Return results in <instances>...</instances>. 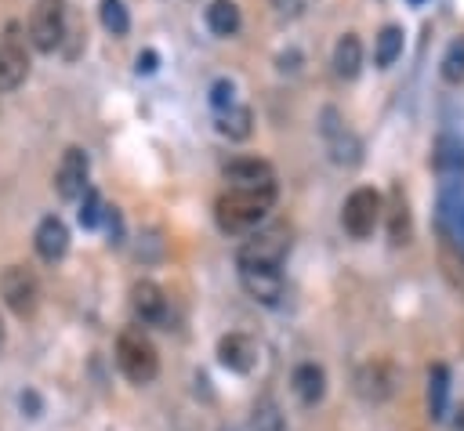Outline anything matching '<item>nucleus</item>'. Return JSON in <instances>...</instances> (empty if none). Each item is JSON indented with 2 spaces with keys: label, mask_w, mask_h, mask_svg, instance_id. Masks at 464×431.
I'll list each match as a JSON object with an SVG mask.
<instances>
[{
  "label": "nucleus",
  "mask_w": 464,
  "mask_h": 431,
  "mask_svg": "<svg viewBox=\"0 0 464 431\" xmlns=\"http://www.w3.org/2000/svg\"><path fill=\"white\" fill-rule=\"evenodd\" d=\"M334 72L341 80H355L362 72V40L355 33H344L334 43Z\"/></svg>",
  "instance_id": "nucleus-19"
},
{
  "label": "nucleus",
  "mask_w": 464,
  "mask_h": 431,
  "mask_svg": "<svg viewBox=\"0 0 464 431\" xmlns=\"http://www.w3.org/2000/svg\"><path fill=\"white\" fill-rule=\"evenodd\" d=\"M402 43H406L402 25H384V29L377 33V40H373V65H377V69L395 65V58L402 54Z\"/></svg>",
  "instance_id": "nucleus-20"
},
{
  "label": "nucleus",
  "mask_w": 464,
  "mask_h": 431,
  "mask_svg": "<svg viewBox=\"0 0 464 431\" xmlns=\"http://www.w3.org/2000/svg\"><path fill=\"white\" fill-rule=\"evenodd\" d=\"M218 130H221L225 138H232V141H243V138H250V130H254V112L236 101V105H228L225 112H218Z\"/></svg>",
  "instance_id": "nucleus-22"
},
{
  "label": "nucleus",
  "mask_w": 464,
  "mask_h": 431,
  "mask_svg": "<svg viewBox=\"0 0 464 431\" xmlns=\"http://www.w3.org/2000/svg\"><path fill=\"white\" fill-rule=\"evenodd\" d=\"M439 72H442V80L453 83V87L464 83V33L450 40V47H446V54H442V62H439Z\"/></svg>",
  "instance_id": "nucleus-23"
},
{
  "label": "nucleus",
  "mask_w": 464,
  "mask_h": 431,
  "mask_svg": "<svg viewBox=\"0 0 464 431\" xmlns=\"http://www.w3.org/2000/svg\"><path fill=\"white\" fill-rule=\"evenodd\" d=\"M439 257H442V268H446V275L453 279V286L464 293V257L453 250L450 235H442V250H439Z\"/></svg>",
  "instance_id": "nucleus-26"
},
{
  "label": "nucleus",
  "mask_w": 464,
  "mask_h": 431,
  "mask_svg": "<svg viewBox=\"0 0 464 431\" xmlns=\"http://www.w3.org/2000/svg\"><path fill=\"white\" fill-rule=\"evenodd\" d=\"M286 254H290V228L286 225H268V228H257L236 250V268H272V272H283Z\"/></svg>",
  "instance_id": "nucleus-2"
},
{
  "label": "nucleus",
  "mask_w": 464,
  "mask_h": 431,
  "mask_svg": "<svg viewBox=\"0 0 464 431\" xmlns=\"http://www.w3.org/2000/svg\"><path fill=\"white\" fill-rule=\"evenodd\" d=\"M218 362L239 377H246L257 366V340L246 333H225L218 340Z\"/></svg>",
  "instance_id": "nucleus-13"
},
{
  "label": "nucleus",
  "mask_w": 464,
  "mask_h": 431,
  "mask_svg": "<svg viewBox=\"0 0 464 431\" xmlns=\"http://www.w3.org/2000/svg\"><path fill=\"white\" fill-rule=\"evenodd\" d=\"M250 427H254V431H286V427H283V413H279V406H276L272 398H261V402L254 406Z\"/></svg>",
  "instance_id": "nucleus-25"
},
{
  "label": "nucleus",
  "mask_w": 464,
  "mask_h": 431,
  "mask_svg": "<svg viewBox=\"0 0 464 431\" xmlns=\"http://www.w3.org/2000/svg\"><path fill=\"white\" fill-rule=\"evenodd\" d=\"M239 272V283L243 290L261 301V304H276L283 297V272H272V268H236Z\"/></svg>",
  "instance_id": "nucleus-15"
},
{
  "label": "nucleus",
  "mask_w": 464,
  "mask_h": 431,
  "mask_svg": "<svg viewBox=\"0 0 464 431\" xmlns=\"http://www.w3.org/2000/svg\"><path fill=\"white\" fill-rule=\"evenodd\" d=\"M460 232H464V206H460Z\"/></svg>",
  "instance_id": "nucleus-33"
},
{
  "label": "nucleus",
  "mask_w": 464,
  "mask_h": 431,
  "mask_svg": "<svg viewBox=\"0 0 464 431\" xmlns=\"http://www.w3.org/2000/svg\"><path fill=\"white\" fill-rule=\"evenodd\" d=\"M102 25H105L112 36H127V29H130V14H127L123 0H102Z\"/></svg>",
  "instance_id": "nucleus-24"
},
{
  "label": "nucleus",
  "mask_w": 464,
  "mask_h": 431,
  "mask_svg": "<svg viewBox=\"0 0 464 431\" xmlns=\"http://www.w3.org/2000/svg\"><path fill=\"white\" fill-rule=\"evenodd\" d=\"M392 391H395V369H392L388 362L373 359V362H362V366L355 369V395H359L362 402L377 406V402L392 398Z\"/></svg>",
  "instance_id": "nucleus-11"
},
{
  "label": "nucleus",
  "mask_w": 464,
  "mask_h": 431,
  "mask_svg": "<svg viewBox=\"0 0 464 431\" xmlns=\"http://www.w3.org/2000/svg\"><path fill=\"white\" fill-rule=\"evenodd\" d=\"M29 72V54H25V36L18 22H7L0 36V91H11L25 80Z\"/></svg>",
  "instance_id": "nucleus-7"
},
{
  "label": "nucleus",
  "mask_w": 464,
  "mask_h": 431,
  "mask_svg": "<svg viewBox=\"0 0 464 431\" xmlns=\"http://www.w3.org/2000/svg\"><path fill=\"white\" fill-rule=\"evenodd\" d=\"M116 366L130 384H152L160 377L156 344L141 330H123L116 337Z\"/></svg>",
  "instance_id": "nucleus-3"
},
{
  "label": "nucleus",
  "mask_w": 464,
  "mask_h": 431,
  "mask_svg": "<svg viewBox=\"0 0 464 431\" xmlns=\"http://www.w3.org/2000/svg\"><path fill=\"white\" fill-rule=\"evenodd\" d=\"M207 25H210L214 36H236L239 25H243V14H239V7L232 0H214L207 7Z\"/></svg>",
  "instance_id": "nucleus-21"
},
{
  "label": "nucleus",
  "mask_w": 464,
  "mask_h": 431,
  "mask_svg": "<svg viewBox=\"0 0 464 431\" xmlns=\"http://www.w3.org/2000/svg\"><path fill=\"white\" fill-rule=\"evenodd\" d=\"M410 235V214L406 203H395V217H392V243H406Z\"/></svg>",
  "instance_id": "nucleus-29"
},
{
  "label": "nucleus",
  "mask_w": 464,
  "mask_h": 431,
  "mask_svg": "<svg viewBox=\"0 0 464 431\" xmlns=\"http://www.w3.org/2000/svg\"><path fill=\"white\" fill-rule=\"evenodd\" d=\"M290 388H294V395H297V402L301 406H319L323 402V395H326V373H323V366H315V362H301V366H294V373H290Z\"/></svg>",
  "instance_id": "nucleus-16"
},
{
  "label": "nucleus",
  "mask_w": 464,
  "mask_h": 431,
  "mask_svg": "<svg viewBox=\"0 0 464 431\" xmlns=\"http://www.w3.org/2000/svg\"><path fill=\"white\" fill-rule=\"evenodd\" d=\"M424 398H428V420L442 424L446 413H450V366L435 362L428 369V391H424Z\"/></svg>",
  "instance_id": "nucleus-17"
},
{
  "label": "nucleus",
  "mask_w": 464,
  "mask_h": 431,
  "mask_svg": "<svg viewBox=\"0 0 464 431\" xmlns=\"http://www.w3.org/2000/svg\"><path fill=\"white\" fill-rule=\"evenodd\" d=\"M33 246H36V254H40L44 261L65 257V250H69V228H65V221H62L58 214H47V217L36 225Z\"/></svg>",
  "instance_id": "nucleus-14"
},
{
  "label": "nucleus",
  "mask_w": 464,
  "mask_h": 431,
  "mask_svg": "<svg viewBox=\"0 0 464 431\" xmlns=\"http://www.w3.org/2000/svg\"><path fill=\"white\" fill-rule=\"evenodd\" d=\"M381 221V192L370 185H359L348 192L344 206H341V225L352 239H370L373 228Z\"/></svg>",
  "instance_id": "nucleus-4"
},
{
  "label": "nucleus",
  "mask_w": 464,
  "mask_h": 431,
  "mask_svg": "<svg viewBox=\"0 0 464 431\" xmlns=\"http://www.w3.org/2000/svg\"><path fill=\"white\" fill-rule=\"evenodd\" d=\"M156 51H145V54H138V72H152L156 69Z\"/></svg>",
  "instance_id": "nucleus-31"
},
{
  "label": "nucleus",
  "mask_w": 464,
  "mask_h": 431,
  "mask_svg": "<svg viewBox=\"0 0 464 431\" xmlns=\"http://www.w3.org/2000/svg\"><path fill=\"white\" fill-rule=\"evenodd\" d=\"M210 105H214V112H225L228 105H236V87H232V80H214V83H210Z\"/></svg>",
  "instance_id": "nucleus-28"
},
{
  "label": "nucleus",
  "mask_w": 464,
  "mask_h": 431,
  "mask_svg": "<svg viewBox=\"0 0 464 431\" xmlns=\"http://www.w3.org/2000/svg\"><path fill=\"white\" fill-rule=\"evenodd\" d=\"M272 203H276V192H239V188H228L225 196H218L214 217H218L221 232H250V228H257L268 217Z\"/></svg>",
  "instance_id": "nucleus-1"
},
{
  "label": "nucleus",
  "mask_w": 464,
  "mask_h": 431,
  "mask_svg": "<svg viewBox=\"0 0 464 431\" xmlns=\"http://www.w3.org/2000/svg\"><path fill=\"white\" fill-rule=\"evenodd\" d=\"M130 311L141 326H163L167 322V293L152 279H138L130 286Z\"/></svg>",
  "instance_id": "nucleus-12"
},
{
  "label": "nucleus",
  "mask_w": 464,
  "mask_h": 431,
  "mask_svg": "<svg viewBox=\"0 0 464 431\" xmlns=\"http://www.w3.org/2000/svg\"><path fill=\"white\" fill-rule=\"evenodd\" d=\"M225 181H228V188H239V192H276V170H272V163H265V159H232V163H225Z\"/></svg>",
  "instance_id": "nucleus-8"
},
{
  "label": "nucleus",
  "mask_w": 464,
  "mask_h": 431,
  "mask_svg": "<svg viewBox=\"0 0 464 431\" xmlns=\"http://www.w3.org/2000/svg\"><path fill=\"white\" fill-rule=\"evenodd\" d=\"M410 4H413V7H417V4H424V0H410Z\"/></svg>",
  "instance_id": "nucleus-34"
},
{
  "label": "nucleus",
  "mask_w": 464,
  "mask_h": 431,
  "mask_svg": "<svg viewBox=\"0 0 464 431\" xmlns=\"http://www.w3.org/2000/svg\"><path fill=\"white\" fill-rule=\"evenodd\" d=\"M102 214H105L102 196H98L94 188H87V192L80 196V225H83V228H94V225L102 221Z\"/></svg>",
  "instance_id": "nucleus-27"
},
{
  "label": "nucleus",
  "mask_w": 464,
  "mask_h": 431,
  "mask_svg": "<svg viewBox=\"0 0 464 431\" xmlns=\"http://www.w3.org/2000/svg\"><path fill=\"white\" fill-rule=\"evenodd\" d=\"M0 348H4V319H0Z\"/></svg>",
  "instance_id": "nucleus-32"
},
{
  "label": "nucleus",
  "mask_w": 464,
  "mask_h": 431,
  "mask_svg": "<svg viewBox=\"0 0 464 431\" xmlns=\"http://www.w3.org/2000/svg\"><path fill=\"white\" fill-rule=\"evenodd\" d=\"M65 36V0H36L29 14V40L36 51H54Z\"/></svg>",
  "instance_id": "nucleus-6"
},
{
  "label": "nucleus",
  "mask_w": 464,
  "mask_h": 431,
  "mask_svg": "<svg viewBox=\"0 0 464 431\" xmlns=\"http://www.w3.org/2000/svg\"><path fill=\"white\" fill-rule=\"evenodd\" d=\"M323 138H326V148H330V159L341 163V167H355L362 159V141L337 120L334 109L323 112Z\"/></svg>",
  "instance_id": "nucleus-9"
},
{
  "label": "nucleus",
  "mask_w": 464,
  "mask_h": 431,
  "mask_svg": "<svg viewBox=\"0 0 464 431\" xmlns=\"http://www.w3.org/2000/svg\"><path fill=\"white\" fill-rule=\"evenodd\" d=\"M460 431H464V427H460Z\"/></svg>",
  "instance_id": "nucleus-35"
},
{
  "label": "nucleus",
  "mask_w": 464,
  "mask_h": 431,
  "mask_svg": "<svg viewBox=\"0 0 464 431\" xmlns=\"http://www.w3.org/2000/svg\"><path fill=\"white\" fill-rule=\"evenodd\" d=\"M272 4H276V11L286 14V18H297V14H301V0H272Z\"/></svg>",
  "instance_id": "nucleus-30"
},
{
  "label": "nucleus",
  "mask_w": 464,
  "mask_h": 431,
  "mask_svg": "<svg viewBox=\"0 0 464 431\" xmlns=\"http://www.w3.org/2000/svg\"><path fill=\"white\" fill-rule=\"evenodd\" d=\"M0 297H4V304H7L18 319H29V315L36 311V304H40V283H36V275H33L29 268L7 264V268L0 272Z\"/></svg>",
  "instance_id": "nucleus-5"
},
{
  "label": "nucleus",
  "mask_w": 464,
  "mask_h": 431,
  "mask_svg": "<svg viewBox=\"0 0 464 431\" xmlns=\"http://www.w3.org/2000/svg\"><path fill=\"white\" fill-rule=\"evenodd\" d=\"M431 167L446 177L464 174V141L453 138V134H439L435 145H431Z\"/></svg>",
  "instance_id": "nucleus-18"
},
{
  "label": "nucleus",
  "mask_w": 464,
  "mask_h": 431,
  "mask_svg": "<svg viewBox=\"0 0 464 431\" xmlns=\"http://www.w3.org/2000/svg\"><path fill=\"white\" fill-rule=\"evenodd\" d=\"M87 170H91V159L80 145H69L62 152V163H58V174H54V188L62 199H80L87 192Z\"/></svg>",
  "instance_id": "nucleus-10"
}]
</instances>
